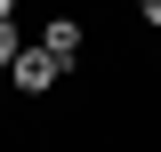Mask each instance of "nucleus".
I'll use <instances>...</instances> for the list:
<instances>
[{
  "instance_id": "1",
  "label": "nucleus",
  "mask_w": 161,
  "mask_h": 152,
  "mask_svg": "<svg viewBox=\"0 0 161 152\" xmlns=\"http://www.w3.org/2000/svg\"><path fill=\"white\" fill-rule=\"evenodd\" d=\"M40 56L64 72V64L80 56V24H73V16H48V24H40Z\"/></svg>"
},
{
  "instance_id": "2",
  "label": "nucleus",
  "mask_w": 161,
  "mask_h": 152,
  "mask_svg": "<svg viewBox=\"0 0 161 152\" xmlns=\"http://www.w3.org/2000/svg\"><path fill=\"white\" fill-rule=\"evenodd\" d=\"M8 72H16V88H24V96H40V88H57V64L40 56V48H16V64H8Z\"/></svg>"
},
{
  "instance_id": "3",
  "label": "nucleus",
  "mask_w": 161,
  "mask_h": 152,
  "mask_svg": "<svg viewBox=\"0 0 161 152\" xmlns=\"http://www.w3.org/2000/svg\"><path fill=\"white\" fill-rule=\"evenodd\" d=\"M0 64H16V24H0Z\"/></svg>"
}]
</instances>
